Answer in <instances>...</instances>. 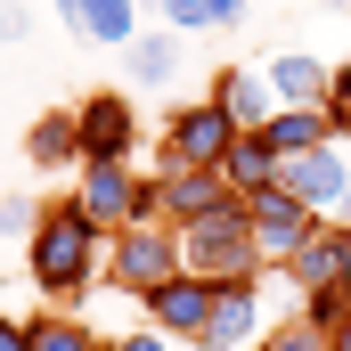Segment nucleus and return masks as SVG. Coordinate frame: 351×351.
Instances as JSON below:
<instances>
[{
	"mask_svg": "<svg viewBox=\"0 0 351 351\" xmlns=\"http://www.w3.org/2000/svg\"><path fill=\"white\" fill-rule=\"evenodd\" d=\"M25 278L41 286V302H74V294H90L106 278V229L90 221L74 196L41 204V229L25 245Z\"/></svg>",
	"mask_w": 351,
	"mask_h": 351,
	"instance_id": "nucleus-1",
	"label": "nucleus"
},
{
	"mask_svg": "<svg viewBox=\"0 0 351 351\" xmlns=\"http://www.w3.org/2000/svg\"><path fill=\"white\" fill-rule=\"evenodd\" d=\"M180 262L196 269V278H213V286H254L262 278V245H254L245 196L221 204V213H204V221H188L180 229Z\"/></svg>",
	"mask_w": 351,
	"mask_h": 351,
	"instance_id": "nucleus-2",
	"label": "nucleus"
},
{
	"mask_svg": "<svg viewBox=\"0 0 351 351\" xmlns=\"http://www.w3.org/2000/svg\"><path fill=\"white\" fill-rule=\"evenodd\" d=\"M180 229L172 221H139V229H114L106 237V286H123L131 302H147L156 286H172L180 278Z\"/></svg>",
	"mask_w": 351,
	"mask_h": 351,
	"instance_id": "nucleus-3",
	"label": "nucleus"
},
{
	"mask_svg": "<svg viewBox=\"0 0 351 351\" xmlns=\"http://www.w3.org/2000/svg\"><path fill=\"white\" fill-rule=\"evenodd\" d=\"M229 147H237V123H229V114H221V98L204 90V98L172 106L164 147H156V172H221V164H229Z\"/></svg>",
	"mask_w": 351,
	"mask_h": 351,
	"instance_id": "nucleus-4",
	"label": "nucleus"
},
{
	"mask_svg": "<svg viewBox=\"0 0 351 351\" xmlns=\"http://www.w3.org/2000/svg\"><path fill=\"white\" fill-rule=\"evenodd\" d=\"M74 123H82V164H131V147L147 131L123 90H90L82 106H74Z\"/></svg>",
	"mask_w": 351,
	"mask_h": 351,
	"instance_id": "nucleus-5",
	"label": "nucleus"
},
{
	"mask_svg": "<svg viewBox=\"0 0 351 351\" xmlns=\"http://www.w3.org/2000/svg\"><path fill=\"white\" fill-rule=\"evenodd\" d=\"M245 213H254V245H262V269H286L327 221L311 213V204H294L286 188H269V196H245Z\"/></svg>",
	"mask_w": 351,
	"mask_h": 351,
	"instance_id": "nucleus-6",
	"label": "nucleus"
},
{
	"mask_svg": "<svg viewBox=\"0 0 351 351\" xmlns=\"http://www.w3.org/2000/svg\"><path fill=\"white\" fill-rule=\"evenodd\" d=\"M139 188H147V172H131V164H82L74 172V204L114 237V229L139 221Z\"/></svg>",
	"mask_w": 351,
	"mask_h": 351,
	"instance_id": "nucleus-7",
	"label": "nucleus"
},
{
	"mask_svg": "<svg viewBox=\"0 0 351 351\" xmlns=\"http://www.w3.org/2000/svg\"><path fill=\"white\" fill-rule=\"evenodd\" d=\"M213 302H221V286H213V278H196V269H180L172 286H156L139 311H147V327H156V335L196 343V335H204V319H213Z\"/></svg>",
	"mask_w": 351,
	"mask_h": 351,
	"instance_id": "nucleus-8",
	"label": "nucleus"
},
{
	"mask_svg": "<svg viewBox=\"0 0 351 351\" xmlns=\"http://www.w3.org/2000/svg\"><path fill=\"white\" fill-rule=\"evenodd\" d=\"M269 327H278V319H269V302H262V278H254V286H221V302H213L196 351H254Z\"/></svg>",
	"mask_w": 351,
	"mask_h": 351,
	"instance_id": "nucleus-9",
	"label": "nucleus"
},
{
	"mask_svg": "<svg viewBox=\"0 0 351 351\" xmlns=\"http://www.w3.org/2000/svg\"><path fill=\"white\" fill-rule=\"evenodd\" d=\"M294 204H311L319 221L343 204V188H351V139H327V147H311V156H294L286 164V180H278Z\"/></svg>",
	"mask_w": 351,
	"mask_h": 351,
	"instance_id": "nucleus-10",
	"label": "nucleus"
},
{
	"mask_svg": "<svg viewBox=\"0 0 351 351\" xmlns=\"http://www.w3.org/2000/svg\"><path fill=\"white\" fill-rule=\"evenodd\" d=\"M262 74H269V90H278V106H327L335 58H319V49H269Z\"/></svg>",
	"mask_w": 351,
	"mask_h": 351,
	"instance_id": "nucleus-11",
	"label": "nucleus"
},
{
	"mask_svg": "<svg viewBox=\"0 0 351 351\" xmlns=\"http://www.w3.org/2000/svg\"><path fill=\"white\" fill-rule=\"evenodd\" d=\"M213 98H221V114L237 131H269V114H278V90H269L262 66H221L213 74Z\"/></svg>",
	"mask_w": 351,
	"mask_h": 351,
	"instance_id": "nucleus-12",
	"label": "nucleus"
},
{
	"mask_svg": "<svg viewBox=\"0 0 351 351\" xmlns=\"http://www.w3.org/2000/svg\"><path fill=\"white\" fill-rule=\"evenodd\" d=\"M286 278H294V294H319V286H351V229L343 221H327L294 262H286Z\"/></svg>",
	"mask_w": 351,
	"mask_h": 351,
	"instance_id": "nucleus-13",
	"label": "nucleus"
},
{
	"mask_svg": "<svg viewBox=\"0 0 351 351\" xmlns=\"http://www.w3.org/2000/svg\"><path fill=\"white\" fill-rule=\"evenodd\" d=\"M25 156H33V172H82V123H74V106H49L25 131Z\"/></svg>",
	"mask_w": 351,
	"mask_h": 351,
	"instance_id": "nucleus-14",
	"label": "nucleus"
},
{
	"mask_svg": "<svg viewBox=\"0 0 351 351\" xmlns=\"http://www.w3.org/2000/svg\"><path fill=\"white\" fill-rule=\"evenodd\" d=\"M139 33H147V25H139V0H82V16H74V41H82V49H114V58H123Z\"/></svg>",
	"mask_w": 351,
	"mask_h": 351,
	"instance_id": "nucleus-15",
	"label": "nucleus"
},
{
	"mask_svg": "<svg viewBox=\"0 0 351 351\" xmlns=\"http://www.w3.org/2000/svg\"><path fill=\"white\" fill-rule=\"evenodd\" d=\"M180 33H164V25H147L131 49H123V74H131V90H172L180 82Z\"/></svg>",
	"mask_w": 351,
	"mask_h": 351,
	"instance_id": "nucleus-16",
	"label": "nucleus"
},
{
	"mask_svg": "<svg viewBox=\"0 0 351 351\" xmlns=\"http://www.w3.org/2000/svg\"><path fill=\"white\" fill-rule=\"evenodd\" d=\"M221 204H237V188H229L221 172H164V213H172V229L221 213Z\"/></svg>",
	"mask_w": 351,
	"mask_h": 351,
	"instance_id": "nucleus-17",
	"label": "nucleus"
},
{
	"mask_svg": "<svg viewBox=\"0 0 351 351\" xmlns=\"http://www.w3.org/2000/svg\"><path fill=\"white\" fill-rule=\"evenodd\" d=\"M221 180H229L237 196H269V188L286 180V156L269 147L262 131H237V147H229V164H221Z\"/></svg>",
	"mask_w": 351,
	"mask_h": 351,
	"instance_id": "nucleus-18",
	"label": "nucleus"
},
{
	"mask_svg": "<svg viewBox=\"0 0 351 351\" xmlns=\"http://www.w3.org/2000/svg\"><path fill=\"white\" fill-rule=\"evenodd\" d=\"M262 139L278 147V156H286V164H294V156H311V147H327V139H335V123H327V106H278Z\"/></svg>",
	"mask_w": 351,
	"mask_h": 351,
	"instance_id": "nucleus-19",
	"label": "nucleus"
},
{
	"mask_svg": "<svg viewBox=\"0 0 351 351\" xmlns=\"http://www.w3.org/2000/svg\"><path fill=\"white\" fill-rule=\"evenodd\" d=\"M156 25L164 33H237L245 0H156Z\"/></svg>",
	"mask_w": 351,
	"mask_h": 351,
	"instance_id": "nucleus-20",
	"label": "nucleus"
},
{
	"mask_svg": "<svg viewBox=\"0 0 351 351\" xmlns=\"http://www.w3.org/2000/svg\"><path fill=\"white\" fill-rule=\"evenodd\" d=\"M33 351H106V335L74 311H49V319H33Z\"/></svg>",
	"mask_w": 351,
	"mask_h": 351,
	"instance_id": "nucleus-21",
	"label": "nucleus"
},
{
	"mask_svg": "<svg viewBox=\"0 0 351 351\" xmlns=\"http://www.w3.org/2000/svg\"><path fill=\"white\" fill-rule=\"evenodd\" d=\"M294 319H311L319 335L351 327V286H319V294H302V311H294Z\"/></svg>",
	"mask_w": 351,
	"mask_h": 351,
	"instance_id": "nucleus-22",
	"label": "nucleus"
},
{
	"mask_svg": "<svg viewBox=\"0 0 351 351\" xmlns=\"http://www.w3.org/2000/svg\"><path fill=\"white\" fill-rule=\"evenodd\" d=\"M33 229H41V196H0V237H16V245H33Z\"/></svg>",
	"mask_w": 351,
	"mask_h": 351,
	"instance_id": "nucleus-23",
	"label": "nucleus"
},
{
	"mask_svg": "<svg viewBox=\"0 0 351 351\" xmlns=\"http://www.w3.org/2000/svg\"><path fill=\"white\" fill-rule=\"evenodd\" d=\"M262 343H269V351H327V335H319L311 319H278V327H269Z\"/></svg>",
	"mask_w": 351,
	"mask_h": 351,
	"instance_id": "nucleus-24",
	"label": "nucleus"
},
{
	"mask_svg": "<svg viewBox=\"0 0 351 351\" xmlns=\"http://www.w3.org/2000/svg\"><path fill=\"white\" fill-rule=\"evenodd\" d=\"M0 351H33V319H16V311H0Z\"/></svg>",
	"mask_w": 351,
	"mask_h": 351,
	"instance_id": "nucleus-25",
	"label": "nucleus"
},
{
	"mask_svg": "<svg viewBox=\"0 0 351 351\" xmlns=\"http://www.w3.org/2000/svg\"><path fill=\"white\" fill-rule=\"evenodd\" d=\"M106 351H172V335H156V327H139V335H106Z\"/></svg>",
	"mask_w": 351,
	"mask_h": 351,
	"instance_id": "nucleus-26",
	"label": "nucleus"
},
{
	"mask_svg": "<svg viewBox=\"0 0 351 351\" xmlns=\"http://www.w3.org/2000/svg\"><path fill=\"white\" fill-rule=\"evenodd\" d=\"M25 25H33L25 0H0V41H25Z\"/></svg>",
	"mask_w": 351,
	"mask_h": 351,
	"instance_id": "nucleus-27",
	"label": "nucleus"
},
{
	"mask_svg": "<svg viewBox=\"0 0 351 351\" xmlns=\"http://www.w3.org/2000/svg\"><path fill=\"white\" fill-rule=\"evenodd\" d=\"M49 8H58V25L74 33V16H82V0H49Z\"/></svg>",
	"mask_w": 351,
	"mask_h": 351,
	"instance_id": "nucleus-28",
	"label": "nucleus"
},
{
	"mask_svg": "<svg viewBox=\"0 0 351 351\" xmlns=\"http://www.w3.org/2000/svg\"><path fill=\"white\" fill-rule=\"evenodd\" d=\"M327 221H343V229H351V188H343V204H335V213H327Z\"/></svg>",
	"mask_w": 351,
	"mask_h": 351,
	"instance_id": "nucleus-29",
	"label": "nucleus"
},
{
	"mask_svg": "<svg viewBox=\"0 0 351 351\" xmlns=\"http://www.w3.org/2000/svg\"><path fill=\"white\" fill-rule=\"evenodd\" d=\"M327 351H351V327H335V335H327Z\"/></svg>",
	"mask_w": 351,
	"mask_h": 351,
	"instance_id": "nucleus-30",
	"label": "nucleus"
},
{
	"mask_svg": "<svg viewBox=\"0 0 351 351\" xmlns=\"http://www.w3.org/2000/svg\"><path fill=\"white\" fill-rule=\"evenodd\" d=\"M319 8H351V0H319Z\"/></svg>",
	"mask_w": 351,
	"mask_h": 351,
	"instance_id": "nucleus-31",
	"label": "nucleus"
},
{
	"mask_svg": "<svg viewBox=\"0 0 351 351\" xmlns=\"http://www.w3.org/2000/svg\"><path fill=\"white\" fill-rule=\"evenodd\" d=\"M254 351H269V343H254Z\"/></svg>",
	"mask_w": 351,
	"mask_h": 351,
	"instance_id": "nucleus-32",
	"label": "nucleus"
}]
</instances>
